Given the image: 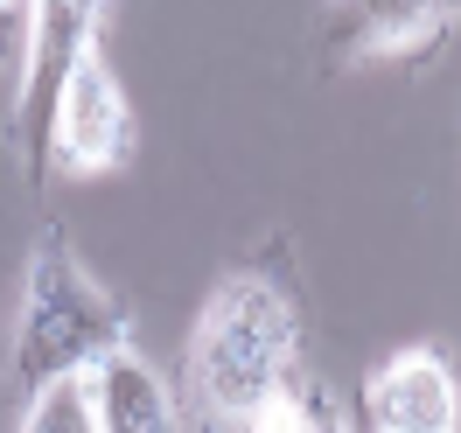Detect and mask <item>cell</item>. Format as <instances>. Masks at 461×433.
I'll return each mask as SVG.
<instances>
[{
  "instance_id": "2",
  "label": "cell",
  "mask_w": 461,
  "mask_h": 433,
  "mask_svg": "<svg viewBox=\"0 0 461 433\" xmlns=\"http://www.w3.org/2000/svg\"><path fill=\"white\" fill-rule=\"evenodd\" d=\"M126 301L91 280L63 224H42L22 266V308H14V343H7V419H22L42 392L63 377H85L98 356L126 349Z\"/></svg>"
},
{
  "instance_id": "6",
  "label": "cell",
  "mask_w": 461,
  "mask_h": 433,
  "mask_svg": "<svg viewBox=\"0 0 461 433\" xmlns=\"http://www.w3.org/2000/svg\"><path fill=\"white\" fill-rule=\"evenodd\" d=\"M329 63L336 70H364V63H433L447 50V35L461 29L455 0H364L329 14Z\"/></svg>"
},
{
  "instance_id": "7",
  "label": "cell",
  "mask_w": 461,
  "mask_h": 433,
  "mask_svg": "<svg viewBox=\"0 0 461 433\" xmlns=\"http://www.w3.org/2000/svg\"><path fill=\"white\" fill-rule=\"evenodd\" d=\"M85 392H91L98 433H189L175 384L154 371L133 343L113 349V356H98V364L85 371Z\"/></svg>"
},
{
  "instance_id": "4",
  "label": "cell",
  "mask_w": 461,
  "mask_h": 433,
  "mask_svg": "<svg viewBox=\"0 0 461 433\" xmlns=\"http://www.w3.org/2000/svg\"><path fill=\"white\" fill-rule=\"evenodd\" d=\"M140 154V119L133 98L119 85V70L105 63V50L91 42L77 57V77L63 91V119H57V175H119Z\"/></svg>"
},
{
  "instance_id": "9",
  "label": "cell",
  "mask_w": 461,
  "mask_h": 433,
  "mask_svg": "<svg viewBox=\"0 0 461 433\" xmlns=\"http://www.w3.org/2000/svg\"><path fill=\"white\" fill-rule=\"evenodd\" d=\"M245 433H336V419H329V405H321L315 384H287Z\"/></svg>"
},
{
  "instance_id": "11",
  "label": "cell",
  "mask_w": 461,
  "mask_h": 433,
  "mask_svg": "<svg viewBox=\"0 0 461 433\" xmlns=\"http://www.w3.org/2000/svg\"><path fill=\"white\" fill-rule=\"evenodd\" d=\"M343 433H364V427H357V419H349V427H343Z\"/></svg>"
},
{
  "instance_id": "10",
  "label": "cell",
  "mask_w": 461,
  "mask_h": 433,
  "mask_svg": "<svg viewBox=\"0 0 461 433\" xmlns=\"http://www.w3.org/2000/svg\"><path fill=\"white\" fill-rule=\"evenodd\" d=\"M29 22H35V7H7L0 0V63H7V35H29Z\"/></svg>"
},
{
  "instance_id": "5",
  "label": "cell",
  "mask_w": 461,
  "mask_h": 433,
  "mask_svg": "<svg viewBox=\"0 0 461 433\" xmlns=\"http://www.w3.org/2000/svg\"><path fill=\"white\" fill-rule=\"evenodd\" d=\"M349 419L364 433H461V377L433 343L392 349L371 364Z\"/></svg>"
},
{
  "instance_id": "1",
  "label": "cell",
  "mask_w": 461,
  "mask_h": 433,
  "mask_svg": "<svg viewBox=\"0 0 461 433\" xmlns=\"http://www.w3.org/2000/svg\"><path fill=\"white\" fill-rule=\"evenodd\" d=\"M301 343H308V308L287 266L259 259L224 273L196 308L175 371L189 433H245L287 384H301Z\"/></svg>"
},
{
  "instance_id": "8",
  "label": "cell",
  "mask_w": 461,
  "mask_h": 433,
  "mask_svg": "<svg viewBox=\"0 0 461 433\" xmlns=\"http://www.w3.org/2000/svg\"><path fill=\"white\" fill-rule=\"evenodd\" d=\"M14 433H98V419H91V392L85 377H63L57 392H42V399L14 419Z\"/></svg>"
},
{
  "instance_id": "12",
  "label": "cell",
  "mask_w": 461,
  "mask_h": 433,
  "mask_svg": "<svg viewBox=\"0 0 461 433\" xmlns=\"http://www.w3.org/2000/svg\"><path fill=\"white\" fill-rule=\"evenodd\" d=\"M336 433H343V419H336Z\"/></svg>"
},
{
  "instance_id": "3",
  "label": "cell",
  "mask_w": 461,
  "mask_h": 433,
  "mask_svg": "<svg viewBox=\"0 0 461 433\" xmlns=\"http://www.w3.org/2000/svg\"><path fill=\"white\" fill-rule=\"evenodd\" d=\"M105 29L98 0H42L29 22V70H22V98H14V154H22V182L35 196L57 175V119H63V91L77 77V57Z\"/></svg>"
}]
</instances>
